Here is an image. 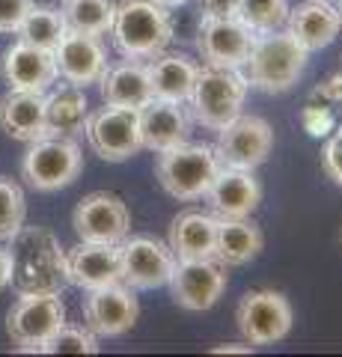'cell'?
I'll list each match as a JSON object with an SVG mask.
<instances>
[{
  "mask_svg": "<svg viewBox=\"0 0 342 357\" xmlns=\"http://www.w3.org/2000/svg\"><path fill=\"white\" fill-rule=\"evenodd\" d=\"M140 119V140L143 149L164 152L179 146L191 134V116L185 110V102H167V98H149L137 110Z\"/></svg>",
  "mask_w": 342,
  "mask_h": 357,
  "instance_id": "ffe728a7",
  "label": "cell"
},
{
  "mask_svg": "<svg viewBox=\"0 0 342 357\" xmlns=\"http://www.w3.org/2000/svg\"><path fill=\"white\" fill-rule=\"evenodd\" d=\"M72 227L81 241L123 244L131 232V211L123 197L110 191H93L75 206Z\"/></svg>",
  "mask_w": 342,
  "mask_h": 357,
  "instance_id": "4fadbf2b",
  "label": "cell"
},
{
  "mask_svg": "<svg viewBox=\"0 0 342 357\" xmlns=\"http://www.w3.org/2000/svg\"><path fill=\"white\" fill-rule=\"evenodd\" d=\"M289 9V0H238V21L253 33H271L286 27Z\"/></svg>",
  "mask_w": 342,
  "mask_h": 357,
  "instance_id": "f546056e",
  "label": "cell"
},
{
  "mask_svg": "<svg viewBox=\"0 0 342 357\" xmlns=\"http://www.w3.org/2000/svg\"><path fill=\"white\" fill-rule=\"evenodd\" d=\"M310 51L286 27L271 30V33H256V42L250 48L247 63L241 66L247 84L259 93H286L297 84V77L304 75Z\"/></svg>",
  "mask_w": 342,
  "mask_h": 357,
  "instance_id": "7a4b0ae2",
  "label": "cell"
},
{
  "mask_svg": "<svg viewBox=\"0 0 342 357\" xmlns=\"http://www.w3.org/2000/svg\"><path fill=\"white\" fill-rule=\"evenodd\" d=\"M322 164H325V173L342 188V128L327 134V143L322 149Z\"/></svg>",
  "mask_w": 342,
  "mask_h": 357,
  "instance_id": "836d02e7",
  "label": "cell"
},
{
  "mask_svg": "<svg viewBox=\"0 0 342 357\" xmlns=\"http://www.w3.org/2000/svg\"><path fill=\"white\" fill-rule=\"evenodd\" d=\"M104 105L114 107H128L140 110L152 98V84H149V69L143 60H123L116 66H107L98 77Z\"/></svg>",
  "mask_w": 342,
  "mask_h": 357,
  "instance_id": "603a6c76",
  "label": "cell"
},
{
  "mask_svg": "<svg viewBox=\"0 0 342 357\" xmlns=\"http://www.w3.org/2000/svg\"><path fill=\"white\" fill-rule=\"evenodd\" d=\"M123 250V283L134 292H149L170 283L176 256L170 244H164L152 236H131L119 244Z\"/></svg>",
  "mask_w": 342,
  "mask_h": 357,
  "instance_id": "9a60e30c",
  "label": "cell"
},
{
  "mask_svg": "<svg viewBox=\"0 0 342 357\" xmlns=\"http://www.w3.org/2000/svg\"><path fill=\"white\" fill-rule=\"evenodd\" d=\"M330 3H336V0H330Z\"/></svg>",
  "mask_w": 342,
  "mask_h": 357,
  "instance_id": "b9f144b4",
  "label": "cell"
},
{
  "mask_svg": "<svg viewBox=\"0 0 342 357\" xmlns=\"http://www.w3.org/2000/svg\"><path fill=\"white\" fill-rule=\"evenodd\" d=\"M30 6L33 0H0V33H15Z\"/></svg>",
  "mask_w": 342,
  "mask_h": 357,
  "instance_id": "e575fe53",
  "label": "cell"
},
{
  "mask_svg": "<svg viewBox=\"0 0 342 357\" xmlns=\"http://www.w3.org/2000/svg\"><path fill=\"white\" fill-rule=\"evenodd\" d=\"M274 149V128L262 116L238 114L217 131L215 155L220 167H238V170H256L268 161Z\"/></svg>",
  "mask_w": 342,
  "mask_h": 357,
  "instance_id": "9c48e42d",
  "label": "cell"
},
{
  "mask_svg": "<svg viewBox=\"0 0 342 357\" xmlns=\"http://www.w3.org/2000/svg\"><path fill=\"white\" fill-rule=\"evenodd\" d=\"M54 60H57V75L63 81L81 89L98 84V77L107 69V54L98 36H86V33L75 30L60 39V45L54 48Z\"/></svg>",
  "mask_w": 342,
  "mask_h": 357,
  "instance_id": "ac0fdd59",
  "label": "cell"
},
{
  "mask_svg": "<svg viewBox=\"0 0 342 357\" xmlns=\"http://www.w3.org/2000/svg\"><path fill=\"white\" fill-rule=\"evenodd\" d=\"M215 236H217V218L208 211H182L170 223V250L176 259H208L215 256Z\"/></svg>",
  "mask_w": 342,
  "mask_h": 357,
  "instance_id": "cb8c5ba5",
  "label": "cell"
},
{
  "mask_svg": "<svg viewBox=\"0 0 342 357\" xmlns=\"http://www.w3.org/2000/svg\"><path fill=\"white\" fill-rule=\"evenodd\" d=\"M86 116H90V102L81 86H60L57 93L45 96V126L48 134L57 137H75L86 128Z\"/></svg>",
  "mask_w": 342,
  "mask_h": 357,
  "instance_id": "4316f807",
  "label": "cell"
},
{
  "mask_svg": "<svg viewBox=\"0 0 342 357\" xmlns=\"http://www.w3.org/2000/svg\"><path fill=\"white\" fill-rule=\"evenodd\" d=\"M0 69H3V81L9 84V89L48 93V86L57 81V60H54V51L30 45L24 39H15L3 51Z\"/></svg>",
  "mask_w": 342,
  "mask_h": 357,
  "instance_id": "e0dca14e",
  "label": "cell"
},
{
  "mask_svg": "<svg viewBox=\"0 0 342 357\" xmlns=\"http://www.w3.org/2000/svg\"><path fill=\"white\" fill-rule=\"evenodd\" d=\"M65 280L78 289H98L123 280V250L119 244L78 241L65 250Z\"/></svg>",
  "mask_w": 342,
  "mask_h": 357,
  "instance_id": "2e32d148",
  "label": "cell"
},
{
  "mask_svg": "<svg viewBox=\"0 0 342 357\" xmlns=\"http://www.w3.org/2000/svg\"><path fill=\"white\" fill-rule=\"evenodd\" d=\"M301 126H304V131L310 134V137L322 140V137H327V134L336 128V119H334V114H330V107H325V102L322 105H318V102H306L301 107Z\"/></svg>",
  "mask_w": 342,
  "mask_h": 357,
  "instance_id": "d6a6232c",
  "label": "cell"
},
{
  "mask_svg": "<svg viewBox=\"0 0 342 357\" xmlns=\"http://www.w3.org/2000/svg\"><path fill=\"white\" fill-rule=\"evenodd\" d=\"M116 0H65L63 18L65 27L86 36H104L114 27Z\"/></svg>",
  "mask_w": 342,
  "mask_h": 357,
  "instance_id": "83f0119b",
  "label": "cell"
},
{
  "mask_svg": "<svg viewBox=\"0 0 342 357\" xmlns=\"http://www.w3.org/2000/svg\"><path fill=\"white\" fill-rule=\"evenodd\" d=\"M9 277H13V259H9V250L0 248V292L9 286Z\"/></svg>",
  "mask_w": 342,
  "mask_h": 357,
  "instance_id": "74e56055",
  "label": "cell"
},
{
  "mask_svg": "<svg viewBox=\"0 0 342 357\" xmlns=\"http://www.w3.org/2000/svg\"><path fill=\"white\" fill-rule=\"evenodd\" d=\"M81 170H84V155L78 143L72 137H57V134L33 140L24 158H21V176L27 178L33 191L42 194L72 185L81 176Z\"/></svg>",
  "mask_w": 342,
  "mask_h": 357,
  "instance_id": "8992f818",
  "label": "cell"
},
{
  "mask_svg": "<svg viewBox=\"0 0 342 357\" xmlns=\"http://www.w3.org/2000/svg\"><path fill=\"white\" fill-rule=\"evenodd\" d=\"M194 36L203 66L217 69H241L256 42V33L238 18H200Z\"/></svg>",
  "mask_w": 342,
  "mask_h": 357,
  "instance_id": "7c38bea8",
  "label": "cell"
},
{
  "mask_svg": "<svg viewBox=\"0 0 342 357\" xmlns=\"http://www.w3.org/2000/svg\"><path fill=\"white\" fill-rule=\"evenodd\" d=\"M24 215H27V203L21 185L0 176V241H9L24 227Z\"/></svg>",
  "mask_w": 342,
  "mask_h": 357,
  "instance_id": "4dcf8cb0",
  "label": "cell"
},
{
  "mask_svg": "<svg viewBox=\"0 0 342 357\" xmlns=\"http://www.w3.org/2000/svg\"><path fill=\"white\" fill-rule=\"evenodd\" d=\"M84 134L90 140L93 152L110 164L134 158L143 149L137 110H128V107H114V105L98 107L95 114L86 116Z\"/></svg>",
  "mask_w": 342,
  "mask_h": 357,
  "instance_id": "ba28073f",
  "label": "cell"
},
{
  "mask_svg": "<svg viewBox=\"0 0 342 357\" xmlns=\"http://www.w3.org/2000/svg\"><path fill=\"white\" fill-rule=\"evenodd\" d=\"M217 170L220 161L215 155V146H205V143L185 140L179 146L155 152V178L173 199H182V203L205 197Z\"/></svg>",
  "mask_w": 342,
  "mask_h": 357,
  "instance_id": "5b68a950",
  "label": "cell"
},
{
  "mask_svg": "<svg viewBox=\"0 0 342 357\" xmlns=\"http://www.w3.org/2000/svg\"><path fill=\"white\" fill-rule=\"evenodd\" d=\"M39 351L42 354H95L98 351V337L86 325L84 328L63 325L39 345Z\"/></svg>",
  "mask_w": 342,
  "mask_h": 357,
  "instance_id": "1f68e13d",
  "label": "cell"
},
{
  "mask_svg": "<svg viewBox=\"0 0 342 357\" xmlns=\"http://www.w3.org/2000/svg\"><path fill=\"white\" fill-rule=\"evenodd\" d=\"M63 3H65V0H63Z\"/></svg>",
  "mask_w": 342,
  "mask_h": 357,
  "instance_id": "7bdbcfd3",
  "label": "cell"
},
{
  "mask_svg": "<svg viewBox=\"0 0 342 357\" xmlns=\"http://www.w3.org/2000/svg\"><path fill=\"white\" fill-rule=\"evenodd\" d=\"M286 30L313 54V51L327 48L339 36L342 18H339V9L330 0H304V3L289 9Z\"/></svg>",
  "mask_w": 342,
  "mask_h": 357,
  "instance_id": "44dd1931",
  "label": "cell"
},
{
  "mask_svg": "<svg viewBox=\"0 0 342 357\" xmlns=\"http://www.w3.org/2000/svg\"><path fill=\"white\" fill-rule=\"evenodd\" d=\"M155 3L167 6V9H179V6H187V3H191V0H155Z\"/></svg>",
  "mask_w": 342,
  "mask_h": 357,
  "instance_id": "ab89813d",
  "label": "cell"
},
{
  "mask_svg": "<svg viewBox=\"0 0 342 357\" xmlns=\"http://www.w3.org/2000/svg\"><path fill=\"white\" fill-rule=\"evenodd\" d=\"M15 33H18V39L54 51L60 45V39L69 33V27H65V18H63L60 9H54V6H36V3H33L30 13L24 15V21H21V27Z\"/></svg>",
  "mask_w": 342,
  "mask_h": 357,
  "instance_id": "f1b7e54d",
  "label": "cell"
},
{
  "mask_svg": "<svg viewBox=\"0 0 342 357\" xmlns=\"http://www.w3.org/2000/svg\"><path fill=\"white\" fill-rule=\"evenodd\" d=\"M336 9H339V18H342V0H339V6H336Z\"/></svg>",
  "mask_w": 342,
  "mask_h": 357,
  "instance_id": "60d3db41",
  "label": "cell"
},
{
  "mask_svg": "<svg viewBox=\"0 0 342 357\" xmlns=\"http://www.w3.org/2000/svg\"><path fill=\"white\" fill-rule=\"evenodd\" d=\"M200 18H238V0H194Z\"/></svg>",
  "mask_w": 342,
  "mask_h": 357,
  "instance_id": "d590c367",
  "label": "cell"
},
{
  "mask_svg": "<svg viewBox=\"0 0 342 357\" xmlns=\"http://www.w3.org/2000/svg\"><path fill=\"white\" fill-rule=\"evenodd\" d=\"M229 268L224 262H217L215 256L208 259H176L173 277H170V292L176 307H182L187 312H205L212 310L220 295L226 292L229 280Z\"/></svg>",
  "mask_w": 342,
  "mask_h": 357,
  "instance_id": "30bf717a",
  "label": "cell"
},
{
  "mask_svg": "<svg viewBox=\"0 0 342 357\" xmlns=\"http://www.w3.org/2000/svg\"><path fill=\"white\" fill-rule=\"evenodd\" d=\"M63 325L65 307L60 295H18L6 312V333L18 351H39V345Z\"/></svg>",
  "mask_w": 342,
  "mask_h": 357,
  "instance_id": "8fae6325",
  "label": "cell"
},
{
  "mask_svg": "<svg viewBox=\"0 0 342 357\" xmlns=\"http://www.w3.org/2000/svg\"><path fill=\"white\" fill-rule=\"evenodd\" d=\"M149 84H152V98H167V102H187L191 86L196 81V66L191 57L185 54H167L161 51L155 54L149 63Z\"/></svg>",
  "mask_w": 342,
  "mask_h": 357,
  "instance_id": "484cf974",
  "label": "cell"
},
{
  "mask_svg": "<svg viewBox=\"0 0 342 357\" xmlns=\"http://www.w3.org/2000/svg\"><path fill=\"white\" fill-rule=\"evenodd\" d=\"M205 199L215 218H250L253 208L262 203V185L253 170L220 167L215 182L208 185Z\"/></svg>",
  "mask_w": 342,
  "mask_h": 357,
  "instance_id": "d6986e66",
  "label": "cell"
},
{
  "mask_svg": "<svg viewBox=\"0 0 342 357\" xmlns=\"http://www.w3.org/2000/svg\"><path fill=\"white\" fill-rule=\"evenodd\" d=\"M313 96L322 98L325 105H342V72L339 75H330L325 84H318Z\"/></svg>",
  "mask_w": 342,
  "mask_h": 357,
  "instance_id": "8d00e7d4",
  "label": "cell"
},
{
  "mask_svg": "<svg viewBox=\"0 0 342 357\" xmlns=\"http://www.w3.org/2000/svg\"><path fill=\"white\" fill-rule=\"evenodd\" d=\"M140 319V304H137V292L123 280L110 283V286H98L86 292L84 301V325L90 328L95 337H123Z\"/></svg>",
  "mask_w": 342,
  "mask_h": 357,
  "instance_id": "5bb4252c",
  "label": "cell"
},
{
  "mask_svg": "<svg viewBox=\"0 0 342 357\" xmlns=\"http://www.w3.org/2000/svg\"><path fill=\"white\" fill-rule=\"evenodd\" d=\"M265 248V236L259 223L250 218H217V236H215V259L226 268L247 265L256 259Z\"/></svg>",
  "mask_w": 342,
  "mask_h": 357,
  "instance_id": "d4e9b609",
  "label": "cell"
},
{
  "mask_svg": "<svg viewBox=\"0 0 342 357\" xmlns=\"http://www.w3.org/2000/svg\"><path fill=\"white\" fill-rule=\"evenodd\" d=\"M253 345H241V342H226V345H215L212 354H250Z\"/></svg>",
  "mask_w": 342,
  "mask_h": 357,
  "instance_id": "f35d334b",
  "label": "cell"
},
{
  "mask_svg": "<svg viewBox=\"0 0 342 357\" xmlns=\"http://www.w3.org/2000/svg\"><path fill=\"white\" fill-rule=\"evenodd\" d=\"M235 321L241 337L250 345H274L289 337L295 316H292V304L286 301L283 292L256 289V292H247L238 301Z\"/></svg>",
  "mask_w": 342,
  "mask_h": 357,
  "instance_id": "52a82bcc",
  "label": "cell"
},
{
  "mask_svg": "<svg viewBox=\"0 0 342 357\" xmlns=\"http://www.w3.org/2000/svg\"><path fill=\"white\" fill-rule=\"evenodd\" d=\"M0 128L6 137L33 143L48 137L45 126V93H27V89H9L0 98Z\"/></svg>",
  "mask_w": 342,
  "mask_h": 357,
  "instance_id": "7402d4cb",
  "label": "cell"
},
{
  "mask_svg": "<svg viewBox=\"0 0 342 357\" xmlns=\"http://www.w3.org/2000/svg\"><path fill=\"white\" fill-rule=\"evenodd\" d=\"M110 36L125 60H152L173 39V15L155 0H119Z\"/></svg>",
  "mask_w": 342,
  "mask_h": 357,
  "instance_id": "3957f363",
  "label": "cell"
},
{
  "mask_svg": "<svg viewBox=\"0 0 342 357\" xmlns=\"http://www.w3.org/2000/svg\"><path fill=\"white\" fill-rule=\"evenodd\" d=\"M247 77L241 69H217V66H200L196 81L187 96L191 116L203 128L220 131L226 122H233L247 98Z\"/></svg>",
  "mask_w": 342,
  "mask_h": 357,
  "instance_id": "277c9868",
  "label": "cell"
},
{
  "mask_svg": "<svg viewBox=\"0 0 342 357\" xmlns=\"http://www.w3.org/2000/svg\"><path fill=\"white\" fill-rule=\"evenodd\" d=\"M9 248L13 277L18 295H60L65 280V250L42 227H21Z\"/></svg>",
  "mask_w": 342,
  "mask_h": 357,
  "instance_id": "6da1fadb",
  "label": "cell"
}]
</instances>
